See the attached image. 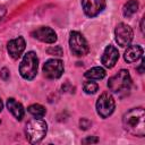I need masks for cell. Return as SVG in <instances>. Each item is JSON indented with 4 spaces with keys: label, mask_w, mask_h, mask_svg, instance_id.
<instances>
[{
    "label": "cell",
    "mask_w": 145,
    "mask_h": 145,
    "mask_svg": "<svg viewBox=\"0 0 145 145\" xmlns=\"http://www.w3.org/2000/svg\"><path fill=\"white\" fill-rule=\"evenodd\" d=\"M82 7L87 17H95L104 9L105 0H82Z\"/></svg>",
    "instance_id": "9"
},
{
    "label": "cell",
    "mask_w": 145,
    "mask_h": 145,
    "mask_svg": "<svg viewBox=\"0 0 145 145\" xmlns=\"http://www.w3.org/2000/svg\"><path fill=\"white\" fill-rule=\"evenodd\" d=\"M69 46H70V51L72 52V54H75L77 57L85 56L89 51L88 43H87L86 39L83 36V34H80L77 31H74L70 33Z\"/></svg>",
    "instance_id": "5"
},
{
    "label": "cell",
    "mask_w": 145,
    "mask_h": 145,
    "mask_svg": "<svg viewBox=\"0 0 145 145\" xmlns=\"http://www.w3.org/2000/svg\"><path fill=\"white\" fill-rule=\"evenodd\" d=\"M2 106H3V104H2V101H1V99H0V112H1V110H2Z\"/></svg>",
    "instance_id": "25"
},
{
    "label": "cell",
    "mask_w": 145,
    "mask_h": 145,
    "mask_svg": "<svg viewBox=\"0 0 145 145\" xmlns=\"http://www.w3.org/2000/svg\"><path fill=\"white\" fill-rule=\"evenodd\" d=\"M119 59V52L118 50L113 46V45H108L102 54V58H101V61L103 63L104 67L106 68H112L117 61Z\"/></svg>",
    "instance_id": "12"
},
{
    "label": "cell",
    "mask_w": 145,
    "mask_h": 145,
    "mask_svg": "<svg viewBox=\"0 0 145 145\" xmlns=\"http://www.w3.org/2000/svg\"><path fill=\"white\" fill-rule=\"evenodd\" d=\"M44 76L50 79L59 78L63 72V62L60 59H50L43 66Z\"/></svg>",
    "instance_id": "8"
},
{
    "label": "cell",
    "mask_w": 145,
    "mask_h": 145,
    "mask_svg": "<svg viewBox=\"0 0 145 145\" xmlns=\"http://www.w3.org/2000/svg\"><path fill=\"white\" fill-rule=\"evenodd\" d=\"M143 66H144V60L142 59V62H140V66H139V68H138V70H139V72H140V74H143Z\"/></svg>",
    "instance_id": "24"
},
{
    "label": "cell",
    "mask_w": 145,
    "mask_h": 145,
    "mask_svg": "<svg viewBox=\"0 0 145 145\" xmlns=\"http://www.w3.org/2000/svg\"><path fill=\"white\" fill-rule=\"evenodd\" d=\"M83 89L86 94H94L99 89V86L94 82H85L83 85Z\"/></svg>",
    "instance_id": "18"
},
{
    "label": "cell",
    "mask_w": 145,
    "mask_h": 145,
    "mask_svg": "<svg viewBox=\"0 0 145 145\" xmlns=\"http://www.w3.org/2000/svg\"><path fill=\"white\" fill-rule=\"evenodd\" d=\"M7 108L17 120H22L23 119V117H24V108L15 99L10 97V99L7 100Z\"/></svg>",
    "instance_id": "14"
},
{
    "label": "cell",
    "mask_w": 145,
    "mask_h": 145,
    "mask_svg": "<svg viewBox=\"0 0 145 145\" xmlns=\"http://www.w3.org/2000/svg\"><path fill=\"white\" fill-rule=\"evenodd\" d=\"M27 110H28V112H29L32 116H34V117H36V118H42V117L45 114V109H44V106L41 105V104H32V105L28 106Z\"/></svg>",
    "instance_id": "17"
},
{
    "label": "cell",
    "mask_w": 145,
    "mask_h": 145,
    "mask_svg": "<svg viewBox=\"0 0 145 145\" xmlns=\"http://www.w3.org/2000/svg\"><path fill=\"white\" fill-rule=\"evenodd\" d=\"M32 36L44 42V43H54L57 41V34L56 32L46 26H42L36 28L35 31L32 32Z\"/></svg>",
    "instance_id": "10"
},
{
    "label": "cell",
    "mask_w": 145,
    "mask_h": 145,
    "mask_svg": "<svg viewBox=\"0 0 145 145\" xmlns=\"http://www.w3.org/2000/svg\"><path fill=\"white\" fill-rule=\"evenodd\" d=\"M1 77L3 78V79H8V77H9V72H8V69L7 68H2V70H1Z\"/></svg>",
    "instance_id": "22"
},
{
    "label": "cell",
    "mask_w": 145,
    "mask_h": 145,
    "mask_svg": "<svg viewBox=\"0 0 145 145\" xmlns=\"http://www.w3.org/2000/svg\"><path fill=\"white\" fill-rule=\"evenodd\" d=\"M46 52H48L49 54H51V56H57V57L62 56V49H61V46H59V45H54V46L48 48V49H46Z\"/></svg>",
    "instance_id": "19"
},
{
    "label": "cell",
    "mask_w": 145,
    "mask_h": 145,
    "mask_svg": "<svg viewBox=\"0 0 145 145\" xmlns=\"http://www.w3.org/2000/svg\"><path fill=\"white\" fill-rule=\"evenodd\" d=\"M123 128L134 136L145 135V111L143 108H134L125 113L122 118Z\"/></svg>",
    "instance_id": "1"
},
{
    "label": "cell",
    "mask_w": 145,
    "mask_h": 145,
    "mask_svg": "<svg viewBox=\"0 0 145 145\" xmlns=\"http://www.w3.org/2000/svg\"><path fill=\"white\" fill-rule=\"evenodd\" d=\"M143 57V48L140 45H129L125 51L123 58L127 62L133 63Z\"/></svg>",
    "instance_id": "13"
},
{
    "label": "cell",
    "mask_w": 145,
    "mask_h": 145,
    "mask_svg": "<svg viewBox=\"0 0 145 145\" xmlns=\"http://www.w3.org/2000/svg\"><path fill=\"white\" fill-rule=\"evenodd\" d=\"M46 130V122L41 118H34L26 126V137L32 144L40 143L44 138Z\"/></svg>",
    "instance_id": "3"
},
{
    "label": "cell",
    "mask_w": 145,
    "mask_h": 145,
    "mask_svg": "<svg viewBox=\"0 0 145 145\" xmlns=\"http://www.w3.org/2000/svg\"><path fill=\"white\" fill-rule=\"evenodd\" d=\"M91 125H92V122H91L88 119H86V118H82L80 121H79V126H80V128L84 129V130L88 129V128L91 127Z\"/></svg>",
    "instance_id": "20"
},
{
    "label": "cell",
    "mask_w": 145,
    "mask_h": 145,
    "mask_svg": "<svg viewBox=\"0 0 145 145\" xmlns=\"http://www.w3.org/2000/svg\"><path fill=\"white\" fill-rule=\"evenodd\" d=\"M137 10H138V1L137 0H128L125 3V6H123L122 12H123V16L125 17L129 18L134 14H136Z\"/></svg>",
    "instance_id": "16"
},
{
    "label": "cell",
    "mask_w": 145,
    "mask_h": 145,
    "mask_svg": "<svg viewBox=\"0 0 145 145\" xmlns=\"http://www.w3.org/2000/svg\"><path fill=\"white\" fill-rule=\"evenodd\" d=\"M39 67V59L36 57V53L33 51L27 52L19 66V72L24 79L31 80L36 76Z\"/></svg>",
    "instance_id": "4"
},
{
    "label": "cell",
    "mask_w": 145,
    "mask_h": 145,
    "mask_svg": "<svg viewBox=\"0 0 145 145\" xmlns=\"http://www.w3.org/2000/svg\"><path fill=\"white\" fill-rule=\"evenodd\" d=\"M84 76L88 79H102L105 77V70L102 67H93L92 69L87 70Z\"/></svg>",
    "instance_id": "15"
},
{
    "label": "cell",
    "mask_w": 145,
    "mask_h": 145,
    "mask_svg": "<svg viewBox=\"0 0 145 145\" xmlns=\"http://www.w3.org/2000/svg\"><path fill=\"white\" fill-rule=\"evenodd\" d=\"M114 99L109 92L102 93L96 101V111L102 118H108L109 116H111L114 111Z\"/></svg>",
    "instance_id": "6"
},
{
    "label": "cell",
    "mask_w": 145,
    "mask_h": 145,
    "mask_svg": "<svg viewBox=\"0 0 145 145\" xmlns=\"http://www.w3.org/2000/svg\"><path fill=\"white\" fill-rule=\"evenodd\" d=\"M97 142H99V139L96 137H94V136H91V137H87V138L83 139V143L84 144H87V143H97Z\"/></svg>",
    "instance_id": "21"
},
{
    "label": "cell",
    "mask_w": 145,
    "mask_h": 145,
    "mask_svg": "<svg viewBox=\"0 0 145 145\" xmlns=\"http://www.w3.org/2000/svg\"><path fill=\"white\" fill-rule=\"evenodd\" d=\"M114 36H116V42L120 46H128L133 40L134 33L129 25H127L125 23H119L116 26Z\"/></svg>",
    "instance_id": "7"
},
{
    "label": "cell",
    "mask_w": 145,
    "mask_h": 145,
    "mask_svg": "<svg viewBox=\"0 0 145 145\" xmlns=\"http://www.w3.org/2000/svg\"><path fill=\"white\" fill-rule=\"evenodd\" d=\"M108 86L113 93L120 95L127 94L131 87V78L129 71L126 69H121L120 71H118L114 76L109 79Z\"/></svg>",
    "instance_id": "2"
},
{
    "label": "cell",
    "mask_w": 145,
    "mask_h": 145,
    "mask_svg": "<svg viewBox=\"0 0 145 145\" xmlns=\"http://www.w3.org/2000/svg\"><path fill=\"white\" fill-rule=\"evenodd\" d=\"M6 15V9L3 7H0V20L2 19V17Z\"/></svg>",
    "instance_id": "23"
},
{
    "label": "cell",
    "mask_w": 145,
    "mask_h": 145,
    "mask_svg": "<svg viewBox=\"0 0 145 145\" xmlns=\"http://www.w3.org/2000/svg\"><path fill=\"white\" fill-rule=\"evenodd\" d=\"M25 46H26V43H25L24 37L18 36V37L12 39V40H10V41L8 42V45H7L8 53L10 54L11 58L18 59V58L22 56V53L24 52Z\"/></svg>",
    "instance_id": "11"
}]
</instances>
